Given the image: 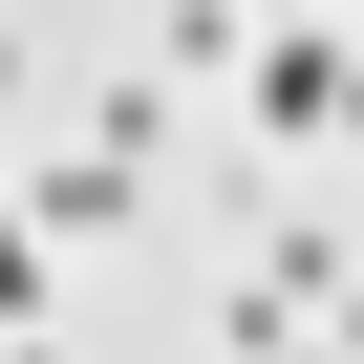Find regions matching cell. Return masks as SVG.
<instances>
[{
  "label": "cell",
  "mask_w": 364,
  "mask_h": 364,
  "mask_svg": "<svg viewBox=\"0 0 364 364\" xmlns=\"http://www.w3.org/2000/svg\"><path fill=\"white\" fill-rule=\"evenodd\" d=\"M0 364H65V321H43V343H0Z\"/></svg>",
  "instance_id": "obj_5"
},
{
  "label": "cell",
  "mask_w": 364,
  "mask_h": 364,
  "mask_svg": "<svg viewBox=\"0 0 364 364\" xmlns=\"http://www.w3.org/2000/svg\"><path fill=\"white\" fill-rule=\"evenodd\" d=\"M236 107H257L279 150H364V43H343V0H279L257 65H236Z\"/></svg>",
  "instance_id": "obj_1"
},
{
  "label": "cell",
  "mask_w": 364,
  "mask_h": 364,
  "mask_svg": "<svg viewBox=\"0 0 364 364\" xmlns=\"http://www.w3.org/2000/svg\"><path fill=\"white\" fill-rule=\"evenodd\" d=\"M0 86H22V43H0Z\"/></svg>",
  "instance_id": "obj_6"
},
{
  "label": "cell",
  "mask_w": 364,
  "mask_h": 364,
  "mask_svg": "<svg viewBox=\"0 0 364 364\" xmlns=\"http://www.w3.org/2000/svg\"><path fill=\"white\" fill-rule=\"evenodd\" d=\"M321 343H343V364H364V279H343V300H321Z\"/></svg>",
  "instance_id": "obj_4"
},
{
  "label": "cell",
  "mask_w": 364,
  "mask_h": 364,
  "mask_svg": "<svg viewBox=\"0 0 364 364\" xmlns=\"http://www.w3.org/2000/svg\"><path fill=\"white\" fill-rule=\"evenodd\" d=\"M0 343H43V215H0Z\"/></svg>",
  "instance_id": "obj_3"
},
{
  "label": "cell",
  "mask_w": 364,
  "mask_h": 364,
  "mask_svg": "<svg viewBox=\"0 0 364 364\" xmlns=\"http://www.w3.org/2000/svg\"><path fill=\"white\" fill-rule=\"evenodd\" d=\"M22 215H43V236H107V215H129V150H86V171H22Z\"/></svg>",
  "instance_id": "obj_2"
}]
</instances>
